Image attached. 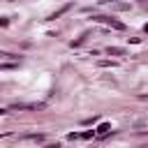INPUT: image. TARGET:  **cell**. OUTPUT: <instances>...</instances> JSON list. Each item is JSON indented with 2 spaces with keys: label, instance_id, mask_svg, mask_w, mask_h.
<instances>
[{
  "label": "cell",
  "instance_id": "cell-4",
  "mask_svg": "<svg viewBox=\"0 0 148 148\" xmlns=\"http://www.w3.org/2000/svg\"><path fill=\"white\" fill-rule=\"evenodd\" d=\"M125 51L120 49V46H109V56H123Z\"/></svg>",
  "mask_w": 148,
  "mask_h": 148
},
{
  "label": "cell",
  "instance_id": "cell-7",
  "mask_svg": "<svg viewBox=\"0 0 148 148\" xmlns=\"http://www.w3.org/2000/svg\"><path fill=\"white\" fill-rule=\"evenodd\" d=\"M113 60H99V67H111Z\"/></svg>",
  "mask_w": 148,
  "mask_h": 148
},
{
  "label": "cell",
  "instance_id": "cell-6",
  "mask_svg": "<svg viewBox=\"0 0 148 148\" xmlns=\"http://www.w3.org/2000/svg\"><path fill=\"white\" fill-rule=\"evenodd\" d=\"M14 67H16V62H7V65L2 62V65H0V69H14Z\"/></svg>",
  "mask_w": 148,
  "mask_h": 148
},
{
  "label": "cell",
  "instance_id": "cell-3",
  "mask_svg": "<svg viewBox=\"0 0 148 148\" xmlns=\"http://www.w3.org/2000/svg\"><path fill=\"white\" fill-rule=\"evenodd\" d=\"M69 9H72V5H65V7H60V9H58V12H53V14H51V16H49V18H58V16H60V14H65V12H69Z\"/></svg>",
  "mask_w": 148,
  "mask_h": 148
},
{
  "label": "cell",
  "instance_id": "cell-2",
  "mask_svg": "<svg viewBox=\"0 0 148 148\" xmlns=\"http://www.w3.org/2000/svg\"><path fill=\"white\" fill-rule=\"evenodd\" d=\"M109 132H111V125H106V123H102V125L97 127V134H99V136H106Z\"/></svg>",
  "mask_w": 148,
  "mask_h": 148
},
{
  "label": "cell",
  "instance_id": "cell-9",
  "mask_svg": "<svg viewBox=\"0 0 148 148\" xmlns=\"http://www.w3.org/2000/svg\"><path fill=\"white\" fill-rule=\"evenodd\" d=\"M143 30H146V32H148V23H146V25H143Z\"/></svg>",
  "mask_w": 148,
  "mask_h": 148
},
{
  "label": "cell",
  "instance_id": "cell-8",
  "mask_svg": "<svg viewBox=\"0 0 148 148\" xmlns=\"http://www.w3.org/2000/svg\"><path fill=\"white\" fill-rule=\"evenodd\" d=\"M92 136H95V132H83L81 134V139H92Z\"/></svg>",
  "mask_w": 148,
  "mask_h": 148
},
{
  "label": "cell",
  "instance_id": "cell-5",
  "mask_svg": "<svg viewBox=\"0 0 148 148\" xmlns=\"http://www.w3.org/2000/svg\"><path fill=\"white\" fill-rule=\"evenodd\" d=\"M23 139H30V141H44L46 136H44V134H25Z\"/></svg>",
  "mask_w": 148,
  "mask_h": 148
},
{
  "label": "cell",
  "instance_id": "cell-1",
  "mask_svg": "<svg viewBox=\"0 0 148 148\" xmlns=\"http://www.w3.org/2000/svg\"><path fill=\"white\" fill-rule=\"evenodd\" d=\"M92 21L106 23V25H111V28H116V30H125V23H120V21H116V18H111V16H92Z\"/></svg>",
  "mask_w": 148,
  "mask_h": 148
}]
</instances>
